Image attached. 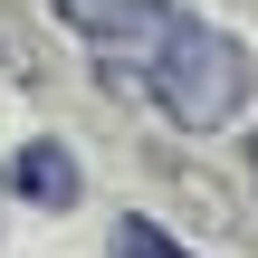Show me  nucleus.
I'll return each instance as SVG.
<instances>
[{
    "mask_svg": "<svg viewBox=\"0 0 258 258\" xmlns=\"http://www.w3.org/2000/svg\"><path fill=\"white\" fill-rule=\"evenodd\" d=\"M153 105H163L182 134L239 124V105H249V48H239L220 19H172V10H163V38H153Z\"/></svg>",
    "mask_w": 258,
    "mask_h": 258,
    "instance_id": "f257e3e1",
    "label": "nucleus"
},
{
    "mask_svg": "<svg viewBox=\"0 0 258 258\" xmlns=\"http://www.w3.org/2000/svg\"><path fill=\"white\" fill-rule=\"evenodd\" d=\"M163 10H172V0H57V19H67V29H86V38H105V48L153 38V29H163Z\"/></svg>",
    "mask_w": 258,
    "mask_h": 258,
    "instance_id": "f03ea898",
    "label": "nucleus"
},
{
    "mask_svg": "<svg viewBox=\"0 0 258 258\" xmlns=\"http://www.w3.org/2000/svg\"><path fill=\"white\" fill-rule=\"evenodd\" d=\"M0 182H10L19 201H38V211H67V201H77V163H67L57 144H19V153L0 163Z\"/></svg>",
    "mask_w": 258,
    "mask_h": 258,
    "instance_id": "7ed1b4c3",
    "label": "nucleus"
},
{
    "mask_svg": "<svg viewBox=\"0 0 258 258\" xmlns=\"http://www.w3.org/2000/svg\"><path fill=\"white\" fill-rule=\"evenodd\" d=\"M105 258H191V249H182L172 230H153L144 211H124V220L105 230Z\"/></svg>",
    "mask_w": 258,
    "mask_h": 258,
    "instance_id": "20e7f679",
    "label": "nucleus"
}]
</instances>
